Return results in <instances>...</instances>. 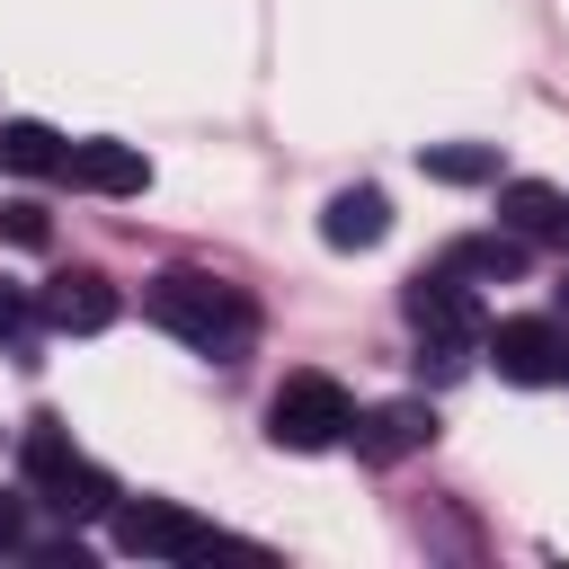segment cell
I'll list each match as a JSON object with an SVG mask.
<instances>
[{
	"label": "cell",
	"instance_id": "cell-12",
	"mask_svg": "<svg viewBox=\"0 0 569 569\" xmlns=\"http://www.w3.org/2000/svg\"><path fill=\"white\" fill-rule=\"evenodd\" d=\"M498 222H507L516 240H560L569 196H560V187H542V178H507V187H498Z\"/></svg>",
	"mask_w": 569,
	"mask_h": 569
},
{
	"label": "cell",
	"instance_id": "cell-15",
	"mask_svg": "<svg viewBox=\"0 0 569 569\" xmlns=\"http://www.w3.org/2000/svg\"><path fill=\"white\" fill-rule=\"evenodd\" d=\"M36 320H44V311H36V293L0 276V347H9V356H27V347H36Z\"/></svg>",
	"mask_w": 569,
	"mask_h": 569
},
{
	"label": "cell",
	"instance_id": "cell-11",
	"mask_svg": "<svg viewBox=\"0 0 569 569\" xmlns=\"http://www.w3.org/2000/svg\"><path fill=\"white\" fill-rule=\"evenodd\" d=\"M445 267H453V276H471V284H516V276L533 267V240H516V231L498 222V231L453 240V249H445Z\"/></svg>",
	"mask_w": 569,
	"mask_h": 569
},
{
	"label": "cell",
	"instance_id": "cell-14",
	"mask_svg": "<svg viewBox=\"0 0 569 569\" xmlns=\"http://www.w3.org/2000/svg\"><path fill=\"white\" fill-rule=\"evenodd\" d=\"M418 169L445 178V187H489V178H498V151H489V142H427Z\"/></svg>",
	"mask_w": 569,
	"mask_h": 569
},
{
	"label": "cell",
	"instance_id": "cell-5",
	"mask_svg": "<svg viewBox=\"0 0 569 569\" xmlns=\"http://www.w3.org/2000/svg\"><path fill=\"white\" fill-rule=\"evenodd\" d=\"M400 311H409V329L436 338V347H480V338H489V329H480V302H471V276H453V267H418V276L400 284Z\"/></svg>",
	"mask_w": 569,
	"mask_h": 569
},
{
	"label": "cell",
	"instance_id": "cell-3",
	"mask_svg": "<svg viewBox=\"0 0 569 569\" xmlns=\"http://www.w3.org/2000/svg\"><path fill=\"white\" fill-rule=\"evenodd\" d=\"M347 427H356V400L329 373H284L267 400V436L284 453H329V445H347Z\"/></svg>",
	"mask_w": 569,
	"mask_h": 569
},
{
	"label": "cell",
	"instance_id": "cell-10",
	"mask_svg": "<svg viewBox=\"0 0 569 569\" xmlns=\"http://www.w3.org/2000/svg\"><path fill=\"white\" fill-rule=\"evenodd\" d=\"M320 240L329 249H382L391 240V196L382 187H338L320 204Z\"/></svg>",
	"mask_w": 569,
	"mask_h": 569
},
{
	"label": "cell",
	"instance_id": "cell-17",
	"mask_svg": "<svg viewBox=\"0 0 569 569\" xmlns=\"http://www.w3.org/2000/svg\"><path fill=\"white\" fill-rule=\"evenodd\" d=\"M0 240H27V249H36V240H44V213H36V204H0Z\"/></svg>",
	"mask_w": 569,
	"mask_h": 569
},
{
	"label": "cell",
	"instance_id": "cell-4",
	"mask_svg": "<svg viewBox=\"0 0 569 569\" xmlns=\"http://www.w3.org/2000/svg\"><path fill=\"white\" fill-rule=\"evenodd\" d=\"M107 533H116L124 560H204V551L222 542V533H213L204 516H187L178 498H116Z\"/></svg>",
	"mask_w": 569,
	"mask_h": 569
},
{
	"label": "cell",
	"instance_id": "cell-2",
	"mask_svg": "<svg viewBox=\"0 0 569 569\" xmlns=\"http://www.w3.org/2000/svg\"><path fill=\"white\" fill-rule=\"evenodd\" d=\"M18 480H27V498L53 507L62 525H98V516H116V480L62 436V418H27V436H18Z\"/></svg>",
	"mask_w": 569,
	"mask_h": 569
},
{
	"label": "cell",
	"instance_id": "cell-19",
	"mask_svg": "<svg viewBox=\"0 0 569 569\" xmlns=\"http://www.w3.org/2000/svg\"><path fill=\"white\" fill-rule=\"evenodd\" d=\"M560 240H569V222H560Z\"/></svg>",
	"mask_w": 569,
	"mask_h": 569
},
{
	"label": "cell",
	"instance_id": "cell-1",
	"mask_svg": "<svg viewBox=\"0 0 569 569\" xmlns=\"http://www.w3.org/2000/svg\"><path fill=\"white\" fill-rule=\"evenodd\" d=\"M142 311H151L178 347H196V356H213V365H240V356L258 347V302H249L240 284H222V276H196V267L151 276V284H142Z\"/></svg>",
	"mask_w": 569,
	"mask_h": 569
},
{
	"label": "cell",
	"instance_id": "cell-9",
	"mask_svg": "<svg viewBox=\"0 0 569 569\" xmlns=\"http://www.w3.org/2000/svg\"><path fill=\"white\" fill-rule=\"evenodd\" d=\"M62 178L89 187V196H142V187H151V160H142L133 142H71Z\"/></svg>",
	"mask_w": 569,
	"mask_h": 569
},
{
	"label": "cell",
	"instance_id": "cell-18",
	"mask_svg": "<svg viewBox=\"0 0 569 569\" xmlns=\"http://www.w3.org/2000/svg\"><path fill=\"white\" fill-rule=\"evenodd\" d=\"M560 320H569V276H560Z\"/></svg>",
	"mask_w": 569,
	"mask_h": 569
},
{
	"label": "cell",
	"instance_id": "cell-16",
	"mask_svg": "<svg viewBox=\"0 0 569 569\" xmlns=\"http://www.w3.org/2000/svg\"><path fill=\"white\" fill-rule=\"evenodd\" d=\"M27 507H36V498H27V480H18V498H0V560L27 551Z\"/></svg>",
	"mask_w": 569,
	"mask_h": 569
},
{
	"label": "cell",
	"instance_id": "cell-13",
	"mask_svg": "<svg viewBox=\"0 0 569 569\" xmlns=\"http://www.w3.org/2000/svg\"><path fill=\"white\" fill-rule=\"evenodd\" d=\"M0 160H9V169H27V178H62V160H71V142H62L53 124H36V116H18V124H0Z\"/></svg>",
	"mask_w": 569,
	"mask_h": 569
},
{
	"label": "cell",
	"instance_id": "cell-8",
	"mask_svg": "<svg viewBox=\"0 0 569 569\" xmlns=\"http://www.w3.org/2000/svg\"><path fill=\"white\" fill-rule=\"evenodd\" d=\"M36 311H44V329H62V338H98V329L116 320V284H107L98 267H62V276L36 293Z\"/></svg>",
	"mask_w": 569,
	"mask_h": 569
},
{
	"label": "cell",
	"instance_id": "cell-6",
	"mask_svg": "<svg viewBox=\"0 0 569 569\" xmlns=\"http://www.w3.org/2000/svg\"><path fill=\"white\" fill-rule=\"evenodd\" d=\"M480 347H489V365H498L507 382H525V391L569 382V329H560V320H498Z\"/></svg>",
	"mask_w": 569,
	"mask_h": 569
},
{
	"label": "cell",
	"instance_id": "cell-7",
	"mask_svg": "<svg viewBox=\"0 0 569 569\" xmlns=\"http://www.w3.org/2000/svg\"><path fill=\"white\" fill-rule=\"evenodd\" d=\"M347 445H356V462L391 471V462H409V453L436 445V409H427V400H382V409H365V418L347 427Z\"/></svg>",
	"mask_w": 569,
	"mask_h": 569
}]
</instances>
